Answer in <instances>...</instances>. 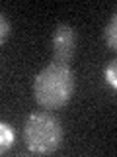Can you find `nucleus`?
I'll use <instances>...</instances> for the list:
<instances>
[{"instance_id":"obj_2","label":"nucleus","mask_w":117,"mask_h":157,"mask_svg":"<svg viewBox=\"0 0 117 157\" xmlns=\"http://www.w3.org/2000/svg\"><path fill=\"white\" fill-rule=\"evenodd\" d=\"M65 130L58 118L49 112H33L23 124L26 147L35 155H51L61 147Z\"/></svg>"},{"instance_id":"obj_6","label":"nucleus","mask_w":117,"mask_h":157,"mask_svg":"<svg viewBox=\"0 0 117 157\" xmlns=\"http://www.w3.org/2000/svg\"><path fill=\"white\" fill-rule=\"evenodd\" d=\"M105 81L111 88H117V61H109L105 69Z\"/></svg>"},{"instance_id":"obj_7","label":"nucleus","mask_w":117,"mask_h":157,"mask_svg":"<svg viewBox=\"0 0 117 157\" xmlns=\"http://www.w3.org/2000/svg\"><path fill=\"white\" fill-rule=\"evenodd\" d=\"M8 36H10V22H8V18L0 12V45L8 39Z\"/></svg>"},{"instance_id":"obj_4","label":"nucleus","mask_w":117,"mask_h":157,"mask_svg":"<svg viewBox=\"0 0 117 157\" xmlns=\"http://www.w3.org/2000/svg\"><path fill=\"white\" fill-rule=\"evenodd\" d=\"M14 140H16V136H14L12 126L6 122H0V155H4L14 145Z\"/></svg>"},{"instance_id":"obj_5","label":"nucleus","mask_w":117,"mask_h":157,"mask_svg":"<svg viewBox=\"0 0 117 157\" xmlns=\"http://www.w3.org/2000/svg\"><path fill=\"white\" fill-rule=\"evenodd\" d=\"M104 39H105V45L111 51H115L117 49V14H111L109 22L104 29Z\"/></svg>"},{"instance_id":"obj_1","label":"nucleus","mask_w":117,"mask_h":157,"mask_svg":"<svg viewBox=\"0 0 117 157\" xmlns=\"http://www.w3.org/2000/svg\"><path fill=\"white\" fill-rule=\"evenodd\" d=\"M74 94V73L68 65L49 63L33 78V98L45 110H57L68 104Z\"/></svg>"},{"instance_id":"obj_3","label":"nucleus","mask_w":117,"mask_h":157,"mask_svg":"<svg viewBox=\"0 0 117 157\" xmlns=\"http://www.w3.org/2000/svg\"><path fill=\"white\" fill-rule=\"evenodd\" d=\"M78 33L68 24H57L51 36V47H53V63L68 65L76 53Z\"/></svg>"}]
</instances>
